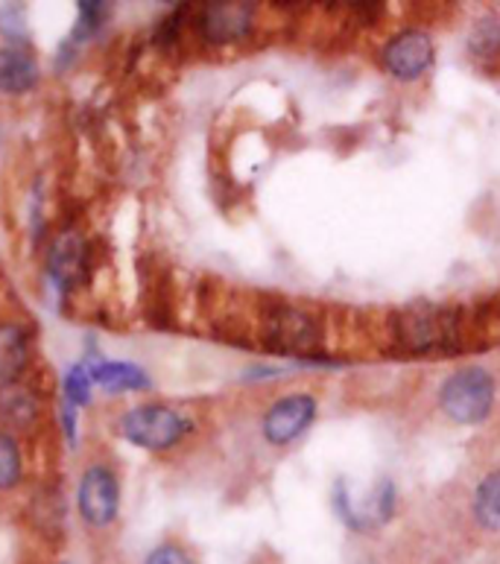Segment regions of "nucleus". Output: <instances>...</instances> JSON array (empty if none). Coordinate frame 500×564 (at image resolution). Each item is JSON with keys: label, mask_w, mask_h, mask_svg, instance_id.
Returning <instances> with one entry per match:
<instances>
[{"label": "nucleus", "mask_w": 500, "mask_h": 564, "mask_svg": "<svg viewBox=\"0 0 500 564\" xmlns=\"http://www.w3.org/2000/svg\"><path fill=\"white\" fill-rule=\"evenodd\" d=\"M316 419V401L311 395H287L272 404V410L263 415V436L272 445H290L311 427Z\"/></svg>", "instance_id": "6"}, {"label": "nucleus", "mask_w": 500, "mask_h": 564, "mask_svg": "<svg viewBox=\"0 0 500 564\" xmlns=\"http://www.w3.org/2000/svg\"><path fill=\"white\" fill-rule=\"evenodd\" d=\"M21 451H18L15 438L0 433V491L12 489L21 480Z\"/></svg>", "instance_id": "16"}, {"label": "nucleus", "mask_w": 500, "mask_h": 564, "mask_svg": "<svg viewBox=\"0 0 500 564\" xmlns=\"http://www.w3.org/2000/svg\"><path fill=\"white\" fill-rule=\"evenodd\" d=\"M146 564H194V558L187 556L182 547H176V544H162V547H155L146 556Z\"/></svg>", "instance_id": "19"}, {"label": "nucleus", "mask_w": 500, "mask_h": 564, "mask_svg": "<svg viewBox=\"0 0 500 564\" xmlns=\"http://www.w3.org/2000/svg\"><path fill=\"white\" fill-rule=\"evenodd\" d=\"M433 62L431 35L422 30H404L383 47V65L399 79H416Z\"/></svg>", "instance_id": "7"}, {"label": "nucleus", "mask_w": 500, "mask_h": 564, "mask_svg": "<svg viewBox=\"0 0 500 564\" xmlns=\"http://www.w3.org/2000/svg\"><path fill=\"white\" fill-rule=\"evenodd\" d=\"M106 15H109L106 3H79V21L74 39H88V35L97 33V26L106 21Z\"/></svg>", "instance_id": "18"}, {"label": "nucleus", "mask_w": 500, "mask_h": 564, "mask_svg": "<svg viewBox=\"0 0 500 564\" xmlns=\"http://www.w3.org/2000/svg\"><path fill=\"white\" fill-rule=\"evenodd\" d=\"M252 3H208L199 12V33L205 42L229 44L238 42L252 30Z\"/></svg>", "instance_id": "8"}, {"label": "nucleus", "mask_w": 500, "mask_h": 564, "mask_svg": "<svg viewBox=\"0 0 500 564\" xmlns=\"http://www.w3.org/2000/svg\"><path fill=\"white\" fill-rule=\"evenodd\" d=\"M475 518L486 530L500 532V471H492L477 486Z\"/></svg>", "instance_id": "15"}, {"label": "nucleus", "mask_w": 500, "mask_h": 564, "mask_svg": "<svg viewBox=\"0 0 500 564\" xmlns=\"http://www.w3.org/2000/svg\"><path fill=\"white\" fill-rule=\"evenodd\" d=\"M120 433L127 442L146 451H167L191 433V422L162 404L135 406L120 419Z\"/></svg>", "instance_id": "3"}, {"label": "nucleus", "mask_w": 500, "mask_h": 564, "mask_svg": "<svg viewBox=\"0 0 500 564\" xmlns=\"http://www.w3.org/2000/svg\"><path fill=\"white\" fill-rule=\"evenodd\" d=\"M30 362V339L21 325H0V380H15Z\"/></svg>", "instance_id": "11"}, {"label": "nucleus", "mask_w": 500, "mask_h": 564, "mask_svg": "<svg viewBox=\"0 0 500 564\" xmlns=\"http://www.w3.org/2000/svg\"><path fill=\"white\" fill-rule=\"evenodd\" d=\"M468 53L480 68H489L494 62H500V18L486 15L480 18L468 35Z\"/></svg>", "instance_id": "14"}, {"label": "nucleus", "mask_w": 500, "mask_h": 564, "mask_svg": "<svg viewBox=\"0 0 500 564\" xmlns=\"http://www.w3.org/2000/svg\"><path fill=\"white\" fill-rule=\"evenodd\" d=\"M77 506L88 527H109V523H115L120 509V489L115 474L109 468H102V465L88 468L83 482H79Z\"/></svg>", "instance_id": "5"}, {"label": "nucleus", "mask_w": 500, "mask_h": 564, "mask_svg": "<svg viewBox=\"0 0 500 564\" xmlns=\"http://www.w3.org/2000/svg\"><path fill=\"white\" fill-rule=\"evenodd\" d=\"M390 334L404 351H448L459 339V316L436 307H407L390 316Z\"/></svg>", "instance_id": "1"}, {"label": "nucleus", "mask_w": 500, "mask_h": 564, "mask_svg": "<svg viewBox=\"0 0 500 564\" xmlns=\"http://www.w3.org/2000/svg\"><path fill=\"white\" fill-rule=\"evenodd\" d=\"M263 343L281 354H314L323 346V328L311 313L281 304L263 316Z\"/></svg>", "instance_id": "4"}, {"label": "nucleus", "mask_w": 500, "mask_h": 564, "mask_svg": "<svg viewBox=\"0 0 500 564\" xmlns=\"http://www.w3.org/2000/svg\"><path fill=\"white\" fill-rule=\"evenodd\" d=\"M79 267H83V243H79L77 235H62L56 240V246L51 249V279L68 290V284H74L79 275Z\"/></svg>", "instance_id": "13"}, {"label": "nucleus", "mask_w": 500, "mask_h": 564, "mask_svg": "<svg viewBox=\"0 0 500 564\" xmlns=\"http://www.w3.org/2000/svg\"><path fill=\"white\" fill-rule=\"evenodd\" d=\"M91 371L85 369V366H74V369L65 375V404H88V398H91Z\"/></svg>", "instance_id": "17"}, {"label": "nucleus", "mask_w": 500, "mask_h": 564, "mask_svg": "<svg viewBox=\"0 0 500 564\" xmlns=\"http://www.w3.org/2000/svg\"><path fill=\"white\" fill-rule=\"evenodd\" d=\"M439 404L457 424H480L494 404L492 375L477 366L454 371L442 387Z\"/></svg>", "instance_id": "2"}, {"label": "nucleus", "mask_w": 500, "mask_h": 564, "mask_svg": "<svg viewBox=\"0 0 500 564\" xmlns=\"http://www.w3.org/2000/svg\"><path fill=\"white\" fill-rule=\"evenodd\" d=\"M39 83V65L21 47H3L0 51V91L26 94Z\"/></svg>", "instance_id": "9"}, {"label": "nucleus", "mask_w": 500, "mask_h": 564, "mask_svg": "<svg viewBox=\"0 0 500 564\" xmlns=\"http://www.w3.org/2000/svg\"><path fill=\"white\" fill-rule=\"evenodd\" d=\"M91 380L106 392H138L153 387L150 375L132 362H97L91 369Z\"/></svg>", "instance_id": "10"}, {"label": "nucleus", "mask_w": 500, "mask_h": 564, "mask_svg": "<svg viewBox=\"0 0 500 564\" xmlns=\"http://www.w3.org/2000/svg\"><path fill=\"white\" fill-rule=\"evenodd\" d=\"M39 419V401L24 383H3L0 387V422L12 427H30Z\"/></svg>", "instance_id": "12"}]
</instances>
